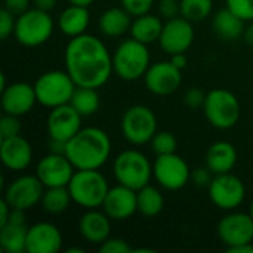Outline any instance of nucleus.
<instances>
[{
	"mask_svg": "<svg viewBox=\"0 0 253 253\" xmlns=\"http://www.w3.org/2000/svg\"><path fill=\"white\" fill-rule=\"evenodd\" d=\"M64 243L61 230L52 222H37L28 227L27 253H56Z\"/></svg>",
	"mask_w": 253,
	"mask_h": 253,
	"instance_id": "nucleus-20",
	"label": "nucleus"
},
{
	"mask_svg": "<svg viewBox=\"0 0 253 253\" xmlns=\"http://www.w3.org/2000/svg\"><path fill=\"white\" fill-rule=\"evenodd\" d=\"M44 185L37 175H21L15 178L4 190V200L12 209L28 211L40 203Z\"/></svg>",
	"mask_w": 253,
	"mask_h": 253,
	"instance_id": "nucleus-12",
	"label": "nucleus"
},
{
	"mask_svg": "<svg viewBox=\"0 0 253 253\" xmlns=\"http://www.w3.org/2000/svg\"><path fill=\"white\" fill-rule=\"evenodd\" d=\"M208 194L218 209L231 212L243 205L246 199V187L239 176L228 172L213 176Z\"/></svg>",
	"mask_w": 253,
	"mask_h": 253,
	"instance_id": "nucleus-11",
	"label": "nucleus"
},
{
	"mask_svg": "<svg viewBox=\"0 0 253 253\" xmlns=\"http://www.w3.org/2000/svg\"><path fill=\"white\" fill-rule=\"evenodd\" d=\"M151 150L156 153V156H163V154H172L176 153L178 148V139L172 132L168 130H157V133L153 136L151 142Z\"/></svg>",
	"mask_w": 253,
	"mask_h": 253,
	"instance_id": "nucleus-33",
	"label": "nucleus"
},
{
	"mask_svg": "<svg viewBox=\"0 0 253 253\" xmlns=\"http://www.w3.org/2000/svg\"><path fill=\"white\" fill-rule=\"evenodd\" d=\"M230 253H253V243H248V245H242L233 249H228Z\"/></svg>",
	"mask_w": 253,
	"mask_h": 253,
	"instance_id": "nucleus-47",
	"label": "nucleus"
},
{
	"mask_svg": "<svg viewBox=\"0 0 253 253\" xmlns=\"http://www.w3.org/2000/svg\"><path fill=\"white\" fill-rule=\"evenodd\" d=\"M111 218L101 209H86L79 219V233L90 245H101L111 237Z\"/></svg>",
	"mask_w": 253,
	"mask_h": 253,
	"instance_id": "nucleus-22",
	"label": "nucleus"
},
{
	"mask_svg": "<svg viewBox=\"0 0 253 253\" xmlns=\"http://www.w3.org/2000/svg\"><path fill=\"white\" fill-rule=\"evenodd\" d=\"M15 24H16V15L9 12L6 7H3L0 10V39L1 40H6L9 36L13 34Z\"/></svg>",
	"mask_w": 253,
	"mask_h": 253,
	"instance_id": "nucleus-38",
	"label": "nucleus"
},
{
	"mask_svg": "<svg viewBox=\"0 0 253 253\" xmlns=\"http://www.w3.org/2000/svg\"><path fill=\"white\" fill-rule=\"evenodd\" d=\"M150 65L151 56L148 44H144L132 37L129 40H123L113 53L114 73L126 82L144 79Z\"/></svg>",
	"mask_w": 253,
	"mask_h": 253,
	"instance_id": "nucleus-4",
	"label": "nucleus"
},
{
	"mask_svg": "<svg viewBox=\"0 0 253 253\" xmlns=\"http://www.w3.org/2000/svg\"><path fill=\"white\" fill-rule=\"evenodd\" d=\"M65 71L76 86L102 87L114 73L113 53L102 40L92 34H82L71 39L64 50Z\"/></svg>",
	"mask_w": 253,
	"mask_h": 253,
	"instance_id": "nucleus-1",
	"label": "nucleus"
},
{
	"mask_svg": "<svg viewBox=\"0 0 253 253\" xmlns=\"http://www.w3.org/2000/svg\"><path fill=\"white\" fill-rule=\"evenodd\" d=\"M27 224L7 222L0 227V248L6 253L27 252Z\"/></svg>",
	"mask_w": 253,
	"mask_h": 253,
	"instance_id": "nucleus-28",
	"label": "nucleus"
},
{
	"mask_svg": "<svg viewBox=\"0 0 253 253\" xmlns=\"http://www.w3.org/2000/svg\"><path fill=\"white\" fill-rule=\"evenodd\" d=\"M213 176H215L213 172L208 166L196 168L194 170H191V182L199 188H209Z\"/></svg>",
	"mask_w": 253,
	"mask_h": 253,
	"instance_id": "nucleus-39",
	"label": "nucleus"
},
{
	"mask_svg": "<svg viewBox=\"0 0 253 253\" xmlns=\"http://www.w3.org/2000/svg\"><path fill=\"white\" fill-rule=\"evenodd\" d=\"M10 212H12V208L9 206V203L4 199H1V202H0V227L9 221Z\"/></svg>",
	"mask_w": 253,
	"mask_h": 253,
	"instance_id": "nucleus-43",
	"label": "nucleus"
},
{
	"mask_svg": "<svg viewBox=\"0 0 253 253\" xmlns=\"http://www.w3.org/2000/svg\"><path fill=\"white\" fill-rule=\"evenodd\" d=\"M110 188L99 169H76L68 184L73 203L83 209H101Z\"/></svg>",
	"mask_w": 253,
	"mask_h": 253,
	"instance_id": "nucleus-3",
	"label": "nucleus"
},
{
	"mask_svg": "<svg viewBox=\"0 0 253 253\" xmlns=\"http://www.w3.org/2000/svg\"><path fill=\"white\" fill-rule=\"evenodd\" d=\"M3 4H4L3 7H6L9 12L18 16L30 9L31 0H3Z\"/></svg>",
	"mask_w": 253,
	"mask_h": 253,
	"instance_id": "nucleus-42",
	"label": "nucleus"
},
{
	"mask_svg": "<svg viewBox=\"0 0 253 253\" xmlns=\"http://www.w3.org/2000/svg\"><path fill=\"white\" fill-rule=\"evenodd\" d=\"M133 16L125 7H110L99 16L98 27L105 37H120L130 31Z\"/></svg>",
	"mask_w": 253,
	"mask_h": 253,
	"instance_id": "nucleus-25",
	"label": "nucleus"
},
{
	"mask_svg": "<svg viewBox=\"0 0 253 253\" xmlns=\"http://www.w3.org/2000/svg\"><path fill=\"white\" fill-rule=\"evenodd\" d=\"M82 119L83 116H80L71 104L50 108V113L46 119L49 138L61 142H68L82 129Z\"/></svg>",
	"mask_w": 253,
	"mask_h": 253,
	"instance_id": "nucleus-17",
	"label": "nucleus"
},
{
	"mask_svg": "<svg viewBox=\"0 0 253 253\" xmlns=\"http://www.w3.org/2000/svg\"><path fill=\"white\" fill-rule=\"evenodd\" d=\"M159 15L165 19H172L181 15V0H160Z\"/></svg>",
	"mask_w": 253,
	"mask_h": 253,
	"instance_id": "nucleus-40",
	"label": "nucleus"
},
{
	"mask_svg": "<svg viewBox=\"0 0 253 253\" xmlns=\"http://www.w3.org/2000/svg\"><path fill=\"white\" fill-rule=\"evenodd\" d=\"M113 221H126L138 212L136 190L117 184L111 187L101 208Z\"/></svg>",
	"mask_w": 253,
	"mask_h": 253,
	"instance_id": "nucleus-19",
	"label": "nucleus"
},
{
	"mask_svg": "<svg viewBox=\"0 0 253 253\" xmlns=\"http://www.w3.org/2000/svg\"><path fill=\"white\" fill-rule=\"evenodd\" d=\"M216 233L227 251L253 243V218L251 213L231 211L218 222Z\"/></svg>",
	"mask_w": 253,
	"mask_h": 253,
	"instance_id": "nucleus-13",
	"label": "nucleus"
},
{
	"mask_svg": "<svg viewBox=\"0 0 253 253\" xmlns=\"http://www.w3.org/2000/svg\"><path fill=\"white\" fill-rule=\"evenodd\" d=\"M76 168L68 160L65 154L49 153L42 157L36 166V175L44 185V188L50 187H68Z\"/></svg>",
	"mask_w": 253,
	"mask_h": 253,
	"instance_id": "nucleus-16",
	"label": "nucleus"
},
{
	"mask_svg": "<svg viewBox=\"0 0 253 253\" xmlns=\"http://www.w3.org/2000/svg\"><path fill=\"white\" fill-rule=\"evenodd\" d=\"M37 102L34 84L15 82L1 89V108L4 114L16 117L28 114Z\"/></svg>",
	"mask_w": 253,
	"mask_h": 253,
	"instance_id": "nucleus-18",
	"label": "nucleus"
},
{
	"mask_svg": "<svg viewBox=\"0 0 253 253\" xmlns=\"http://www.w3.org/2000/svg\"><path fill=\"white\" fill-rule=\"evenodd\" d=\"M203 111L206 120L215 129L228 130L239 123L242 107L239 98L231 90L216 87L206 93Z\"/></svg>",
	"mask_w": 253,
	"mask_h": 253,
	"instance_id": "nucleus-6",
	"label": "nucleus"
},
{
	"mask_svg": "<svg viewBox=\"0 0 253 253\" xmlns=\"http://www.w3.org/2000/svg\"><path fill=\"white\" fill-rule=\"evenodd\" d=\"M243 39L248 44L253 46V21L249 22V25L245 27V33H243Z\"/></svg>",
	"mask_w": 253,
	"mask_h": 253,
	"instance_id": "nucleus-46",
	"label": "nucleus"
},
{
	"mask_svg": "<svg viewBox=\"0 0 253 253\" xmlns=\"http://www.w3.org/2000/svg\"><path fill=\"white\" fill-rule=\"evenodd\" d=\"M56 3H58V0H33L34 7L46 10V12H50L52 9H55Z\"/></svg>",
	"mask_w": 253,
	"mask_h": 253,
	"instance_id": "nucleus-45",
	"label": "nucleus"
},
{
	"mask_svg": "<svg viewBox=\"0 0 253 253\" xmlns=\"http://www.w3.org/2000/svg\"><path fill=\"white\" fill-rule=\"evenodd\" d=\"M21 135V122L19 117L12 114H3L0 120V139L12 138Z\"/></svg>",
	"mask_w": 253,
	"mask_h": 253,
	"instance_id": "nucleus-34",
	"label": "nucleus"
},
{
	"mask_svg": "<svg viewBox=\"0 0 253 253\" xmlns=\"http://www.w3.org/2000/svg\"><path fill=\"white\" fill-rule=\"evenodd\" d=\"M205 99H206V93L199 89V87H191L185 92L184 95V102L187 107L190 108H203V104H205Z\"/></svg>",
	"mask_w": 253,
	"mask_h": 253,
	"instance_id": "nucleus-41",
	"label": "nucleus"
},
{
	"mask_svg": "<svg viewBox=\"0 0 253 253\" xmlns=\"http://www.w3.org/2000/svg\"><path fill=\"white\" fill-rule=\"evenodd\" d=\"M101 253H130L133 252V248L125 240L117 237H108L104 243L99 245Z\"/></svg>",
	"mask_w": 253,
	"mask_h": 253,
	"instance_id": "nucleus-36",
	"label": "nucleus"
},
{
	"mask_svg": "<svg viewBox=\"0 0 253 253\" xmlns=\"http://www.w3.org/2000/svg\"><path fill=\"white\" fill-rule=\"evenodd\" d=\"M175 67H178L179 70H184L185 67H187V64H188V58H187V55H185V52L184 53H175V55H170V59H169Z\"/></svg>",
	"mask_w": 253,
	"mask_h": 253,
	"instance_id": "nucleus-44",
	"label": "nucleus"
},
{
	"mask_svg": "<svg viewBox=\"0 0 253 253\" xmlns=\"http://www.w3.org/2000/svg\"><path fill=\"white\" fill-rule=\"evenodd\" d=\"M212 25H213L215 33L222 40L233 42V40H237L239 37H243L246 21L242 19L239 15H236L231 9L225 6L224 9L218 10L213 15Z\"/></svg>",
	"mask_w": 253,
	"mask_h": 253,
	"instance_id": "nucleus-26",
	"label": "nucleus"
},
{
	"mask_svg": "<svg viewBox=\"0 0 253 253\" xmlns=\"http://www.w3.org/2000/svg\"><path fill=\"white\" fill-rule=\"evenodd\" d=\"M0 157L6 169L12 172H22L33 162L31 144L22 135L0 139Z\"/></svg>",
	"mask_w": 253,
	"mask_h": 253,
	"instance_id": "nucleus-21",
	"label": "nucleus"
},
{
	"mask_svg": "<svg viewBox=\"0 0 253 253\" xmlns=\"http://www.w3.org/2000/svg\"><path fill=\"white\" fill-rule=\"evenodd\" d=\"M113 173L119 184L138 191L150 184L153 178V163L139 150H123L114 159Z\"/></svg>",
	"mask_w": 253,
	"mask_h": 253,
	"instance_id": "nucleus-5",
	"label": "nucleus"
},
{
	"mask_svg": "<svg viewBox=\"0 0 253 253\" xmlns=\"http://www.w3.org/2000/svg\"><path fill=\"white\" fill-rule=\"evenodd\" d=\"M55 22L49 12L30 7L16 16L13 36L16 42L25 47H37L44 44L53 34Z\"/></svg>",
	"mask_w": 253,
	"mask_h": 253,
	"instance_id": "nucleus-7",
	"label": "nucleus"
},
{
	"mask_svg": "<svg viewBox=\"0 0 253 253\" xmlns=\"http://www.w3.org/2000/svg\"><path fill=\"white\" fill-rule=\"evenodd\" d=\"M249 213H251V216L253 218V200L252 203H251V206H249Z\"/></svg>",
	"mask_w": 253,
	"mask_h": 253,
	"instance_id": "nucleus-50",
	"label": "nucleus"
},
{
	"mask_svg": "<svg viewBox=\"0 0 253 253\" xmlns=\"http://www.w3.org/2000/svg\"><path fill=\"white\" fill-rule=\"evenodd\" d=\"M76 83L67 71L52 70L46 71L34 83L37 102L46 108H55L70 104L76 90Z\"/></svg>",
	"mask_w": 253,
	"mask_h": 253,
	"instance_id": "nucleus-8",
	"label": "nucleus"
},
{
	"mask_svg": "<svg viewBox=\"0 0 253 253\" xmlns=\"http://www.w3.org/2000/svg\"><path fill=\"white\" fill-rule=\"evenodd\" d=\"M67 253H84L83 249H80V248H70V249H67L65 251Z\"/></svg>",
	"mask_w": 253,
	"mask_h": 253,
	"instance_id": "nucleus-49",
	"label": "nucleus"
},
{
	"mask_svg": "<svg viewBox=\"0 0 253 253\" xmlns=\"http://www.w3.org/2000/svg\"><path fill=\"white\" fill-rule=\"evenodd\" d=\"M111 139L101 127H82L65 145V156L76 169H101L111 156Z\"/></svg>",
	"mask_w": 253,
	"mask_h": 253,
	"instance_id": "nucleus-2",
	"label": "nucleus"
},
{
	"mask_svg": "<svg viewBox=\"0 0 253 253\" xmlns=\"http://www.w3.org/2000/svg\"><path fill=\"white\" fill-rule=\"evenodd\" d=\"M90 22V15L86 6L71 4L67 6L58 18V27L61 33L70 39L82 36L86 33Z\"/></svg>",
	"mask_w": 253,
	"mask_h": 253,
	"instance_id": "nucleus-24",
	"label": "nucleus"
},
{
	"mask_svg": "<svg viewBox=\"0 0 253 253\" xmlns=\"http://www.w3.org/2000/svg\"><path fill=\"white\" fill-rule=\"evenodd\" d=\"M136 196H138V212L147 218H154L160 215L162 211L165 209L163 193L150 184L138 190Z\"/></svg>",
	"mask_w": 253,
	"mask_h": 253,
	"instance_id": "nucleus-29",
	"label": "nucleus"
},
{
	"mask_svg": "<svg viewBox=\"0 0 253 253\" xmlns=\"http://www.w3.org/2000/svg\"><path fill=\"white\" fill-rule=\"evenodd\" d=\"M163 21L160 16L144 13L139 16H135L130 25V37L144 43V44H151L154 42H159L162 30H163Z\"/></svg>",
	"mask_w": 253,
	"mask_h": 253,
	"instance_id": "nucleus-27",
	"label": "nucleus"
},
{
	"mask_svg": "<svg viewBox=\"0 0 253 253\" xmlns=\"http://www.w3.org/2000/svg\"><path fill=\"white\" fill-rule=\"evenodd\" d=\"M122 7H125L133 18L148 13L154 4V0H120Z\"/></svg>",
	"mask_w": 253,
	"mask_h": 253,
	"instance_id": "nucleus-37",
	"label": "nucleus"
},
{
	"mask_svg": "<svg viewBox=\"0 0 253 253\" xmlns=\"http://www.w3.org/2000/svg\"><path fill=\"white\" fill-rule=\"evenodd\" d=\"M237 150L228 141L213 142L206 153V166L213 172V175L228 173L237 165Z\"/></svg>",
	"mask_w": 253,
	"mask_h": 253,
	"instance_id": "nucleus-23",
	"label": "nucleus"
},
{
	"mask_svg": "<svg viewBox=\"0 0 253 253\" xmlns=\"http://www.w3.org/2000/svg\"><path fill=\"white\" fill-rule=\"evenodd\" d=\"M73 203V197L70 194L68 187H50L44 188L42 196L40 205L42 209L50 215H61L64 213L70 205Z\"/></svg>",
	"mask_w": 253,
	"mask_h": 253,
	"instance_id": "nucleus-30",
	"label": "nucleus"
},
{
	"mask_svg": "<svg viewBox=\"0 0 253 253\" xmlns=\"http://www.w3.org/2000/svg\"><path fill=\"white\" fill-rule=\"evenodd\" d=\"M120 127L129 144L145 145L150 144L153 136L157 133V117L147 105H132L125 111Z\"/></svg>",
	"mask_w": 253,
	"mask_h": 253,
	"instance_id": "nucleus-9",
	"label": "nucleus"
},
{
	"mask_svg": "<svg viewBox=\"0 0 253 253\" xmlns=\"http://www.w3.org/2000/svg\"><path fill=\"white\" fill-rule=\"evenodd\" d=\"M93 1L95 0H68V3L71 4H79V6H86V7H89Z\"/></svg>",
	"mask_w": 253,
	"mask_h": 253,
	"instance_id": "nucleus-48",
	"label": "nucleus"
},
{
	"mask_svg": "<svg viewBox=\"0 0 253 253\" xmlns=\"http://www.w3.org/2000/svg\"><path fill=\"white\" fill-rule=\"evenodd\" d=\"M153 178L162 188L178 191L191 181V170L179 154H163L157 156L153 163Z\"/></svg>",
	"mask_w": 253,
	"mask_h": 253,
	"instance_id": "nucleus-10",
	"label": "nucleus"
},
{
	"mask_svg": "<svg viewBox=\"0 0 253 253\" xmlns=\"http://www.w3.org/2000/svg\"><path fill=\"white\" fill-rule=\"evenodd\" d=\"M144 83L148 92L157 96L175 93L182 84V70L170 61H159L150 65L144 76Z\"/></svg>",
	"mask_w": 253,
	"mask_h": 253,
	"instance_id": "nucleus-15",
	"label": "nucleus"
},
{
	"mask_svg": "<svg viewBox=\"0 0 253 253\" xmlns=\"http://www.w3.org/2000/svg\"><path fill=\"white\" fill-rule=\"evenodd\" d=\"M225 6L246 22L253 21V0H225Z\"/></svg>",
	"mask_w": 253,
	"mask_h": 253,
	"instance_id": "nucleus-35",
	"label": "nucleus"
},
{
	"mask_svg": "<svg viewBox=\"0 0 253 253\" xmlns=\"http://www.w3.org/2000/svg\"><path fill=\"white\" fill-rule=\"evenodd\" d=\"M194 36L196 34L193 22L179 15L176 18L165 21L159 44L162 50L166 52L169 56L175 53H184L191 47Z\"/></svg>",
	"mask_w": 253,
	"mask_h": 253,
	"instance_id": "nucleus-14",
	"label": "nucleus"
},
{
	"mask_svg": "<svg viewBox=\"0 0 253 253\" xmlns=\"http://www.w3.org/2000/svg\"><path fill=\"white\" fill-rule=\"evenodd\" d=\"M70 104L83 117H89V116L95 114L99 110V105H101L98 89L77 86L74 93H73V98H71Z\"/></svg>",
	"mask_w": 253,
	"mask_h": 253,
	"instance_id": "nucleus-31",
	"label": "nucleus"
},
{
	"mask_svg": "<svg viewBox=\"0 0 253 253\" xmlns=\"http://www.w3.org/2000/svg\"><path fill=\"white\" fill-rule=\"evenodd\" d=\"M213 0H181V16L191 22H199L211 16Z\"/></svg>",
	"mask_w": 253,
	"mask_h": 253,
	"instance_id": "nucleus-32",
	"label": "nucleus"
}]
</instances>
